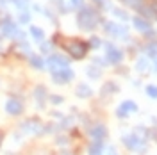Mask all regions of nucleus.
<instances>
[{
	"mask_svg": "<svg viewBox=\"0 0 157 155\" xmlns=\"http://www.w3.org/2000/svg\"><path fill=\"white\" fill-rule=\"evenodd\" d=\"M100 21L98 18V13L95 9H89V7H84L77 13V23L80 29L84 30H93L97 27V23Z\"/></svg>",
	"mask_w": 157,
	"mask_h": 155,
	"instance_id": "obj_1",
	"label": "nucleus"
},
{
	"mask_svg": "<svg viewBox=\"0 0 157 155\" xmlns=\"http://www.w3.org/2000/svg\"><path fill=\"white\" fill-rule=\"evenodd\" d=\"M121 143L130 152H143L147 148V137L139 136L137 132H132V134H127V136L121 137Z\"/></svg>",
	"mask_w": 157,
	"mask_h": 155,
	"instance_id": "obj_2",
	"label": "nucleus"
},
{
	"mask_svg": "<svg viewBox=\"0 0 157 155\" xmlns=\"http://www.w3.org/2000/svg\"><path fill=\"white\" fill-rule=\"evenodd\" d=\"M89 45L88 43H84V41H80V39H75V41H71L66 50H68V54L71 55L73 59H82L86 55V52H88Z\"/></svg>",
	"mask_w": 157,
	"mask_h": 155,
	"instance_id": "obj_3",
	"label": "nucleus"
},
{
	"mask_svg": "<svg viewBox=\"0 0 157 155\" xmlns=\"http://www.w3.org/2000/svg\"><path fill=\"white\" fill-rule=\"evenodd\" d=\"M45 64L50 68L52 73H56V71H59V70H63V68H68V59L63 57V55H56V54H54V55H50V57L47 59Z\"/></svg>",
	"mask_w": 157,
	"mask_h": 155,
	"instance_id": "obj_4",
	"label": "nucleus"
},
{
	"mask_svg": "<svg viewBox=\"0 0 157 155\" xmlns=\"http://www.w3.org/2000/svg\"><path fill=\"white\" fill-rule=\"evenodd\" d=\"M6 112H9L13 116H18L23 112V105H21V102H20L18 98H9L7 102H6Z\"/></svg>",
	"mask_w": 157,
	"mask_h": 155,
	"instance_id": "obj_5",
	"label": "nucleus"
},
{
	"mask_svg": "<svg viewBox=\"0 0 157 155\" xmlns=\"http://www.w3.org/2000/svg\"><path fill=\"white\" fill-rule=\"evenodd\" d=\"M137 111V105L134 104V102H130V100H127V102H123L121 105L118 107L116 111V116L118 118H127L130 112H136Z\"/></svg>",
	"mask_w": 157,
	"mask_h": 155,
	"instance_id": "obj_6",
	"label": "nucleus"
},
{
	"mask_svg": "<svg viewBox=\"0 0 157 155\" xmlns=\"http://www.w3.org/2000/svg\"><path fill=\"white\" fill-rule=\"evenodd\" d=\"M52 77L56 80V84H64V82H68V80L73 78V71L70 68H63L59 71H56V73H52Z\"/></svg>",
	"mask_w": 157,
	"mask_h": 155,
	"instance_id": "obj_7",
	"label": "nucleus"
},
{
	"mask_svg": "<svg viewBox=\"0 0 157 155\" xmlns=\"http://www.w3.org/2000/svg\"><path fill=\"white\" fill-rule=\"evenodd\" d=\"M104 152H105V145H104V141L93 139V141L89 143L88 155H104Z\"/></svg>",
	"mask_w": 157,
	"mask_h": 155,
	"instance_id": "obj_8",
	"label": "nucleus"
},
{
	"mask_svg": "<svg viewBox=\"0 0 157 155\" xmlns=\"http://www.w3.org/2000/svg\"><path fill=\"white\" fill-rule=\"evenodd\" d=\"M89 136L93 139H98V141H104L107 137V128L104 125H95L93 128H89Z\"/></svg>",
	"mask_w": 157,
	"mask_h": 155,
	"instance_id": "obj_9",
	"label": "nucleus"
},
{
	"mask_svg": "<svg viewBox=\"0 0 157 155\" xmlns=\"http://www.w3.org/2000/svg\"><path fill=\"white\" fill-rule=\"evenodd\" d=\"M121 59H123L121 50L114 48L113 45H107V61H109V62H120Z\"/></svg>",
	"mask_w": 157,
	"mask_h": 155,
	"instance_id": "obj_10",
	"label": "nucleus"
},
{
	"mask_svg": "<svg viewBox=\"0 0 157 155\" xmlns=\"http://www.w3.org/2000/svg\"><path fill=\"white\" fill-rule=\"evenodd\" d=\"M105 32L113 34V36H125L127 29L121 27V25H114V23H105Z\"/></svg>",
	"mask_w": 157,
	"mask_h": 155,
	"instance_id": "obj_11",
	"label": "nucleus"
},
{
	"mask_svg": "<svg viewBox=\"0 0 157 155\" xmlns=\"http://www.w3.org/2000/svg\"><path fill=\"white\" fill-rule=\"evenodd\" d=\"M0 30H2V34H4V36H13V34H14V32L18 30V27H16V25H14L13 21H9V20H7L6 23H2Z\"/></svg>",
	"mask_w": 157,
	"mask_h": 155,
	"instance_id": "obj_12",
	"label": "nucleus"
},
{
	"mask_svg": "<svg viewBox=\"0 0 157 155\" xmlns=\"http://www.w3.org/2000/svg\"><path fill=\"white\" fill-rule=\"evenodd\" d=\"M134 25H136L141 32H150V23H148L147 20L139 18V16H136V18H134Z\"/></svg>",
	"mask_w": 157,
	"mask_h": 155,
	"instance_id": "obj_13",
	"label": "nucleus"
},
{
	"mask_svg": "<svg viewBox=\"0 0 157 155\" xmlns=\"http://www.w3.org/2000/svg\"><path fill=\"white\" fill-rule=\"evenodd\" d=\"M75 93L80 98H88V96H91V87L86 86V84H78L77 89H75Z\"/></svg>",
	"mask_w": 157,
	"mask_h": 155,
	"instance_id": "obj_14",
	"label": "nucleus"
},
{
	"mask_svg": "<svg viewBox=\"0 0 157 155\" xmlns=\"http://www.w3.org/2000/svg\"><path fill=\"white\" fill-rule=\"evenodd\" d=\"M29 61H30V64H32L36 70H43V68H45V61L39 57V55H30Z\"/></svg>",
	"mask_w": 157,
	"mask_h": 155,
	"instance_id": "obj_15",
	"label": "nucleus"
},
{
	"mask_svg": "<svg viewBox=\"0 0 157 155\" xmlns=\"http://www.w3.org/2000/svg\"><path fill=\"white\" fill-rule=\"evenodd\" d=\"M30 36L36 39V41H43V36H45V34H43V30L38 29L36 25H30Z\"/></svg>",
	"mask_w": 157,
	"mask_h": 155,
	"instance_id": "obj_16",
	"label": "nucleus"
},
{
	"mask_svg": "<svg viewBox=\"0 0 157 155\" xmlns=\"http://www.w3.org/2000/svg\"><path fill=\"white\" fill-rule=\"evenodd\" d=\"M34 96H36V100H38V102H41V100L45 98V87H43V86L36 87V89H34Z\"/></svg>",
	"mask_w": 157,
	"mask_h": 155,
	"instance_id": "obj_17",
	"label": "nucleus"
},
{
	"mask_svg": "<svg viewBox=\"0 0 157 155\" xmlns=\"http://www.w3.org/2000/svg\"><path fill=\"white\" fill-rule=\"evenodd\" d=\"M147 95L150 98H157V86H147Z\"/></svg>",
	"mask_w": 157,
	"mask_h": 155,
	"instance_id": "obj_18",
	"label": "nucleus"
},
{
	"mask_svg": "<svg viewBox=\"0 0 157 155\" xmlns=\"http://www.w3.org/2000/svg\"><path fill=\"white\" fill-rule=\"evenodd\" d=\"M82 0H68V7L70 9H75V7H80Z\"/></svg>",
	"mask_w": 157,
	"mask_h": 155,
	"instance_id": "obj_19",
	"label": "nucleus"
},
{
	"mask_svg": "<svg viewBox=\"0 0 157 155\" xmlns=\"http://www.w3.org/2000/svg\"><path fill=\"white\" fill-rule=\"evenodd\" d=\"M147 66H148L147 59H139V62H137V68H139V71H145L143 68H147Z\"/></svg>",
	"mask_w": 157,
	"mask_h": 155,
	"instance_id": "obj_20",
	"label": "nucleus"
},
{
	"mask_svg": "<svg viewBox=\"0 0 157 155\" xmlns=\"http://www.w3.org/2000/svg\"><path fill=\"white\" fill-rule=\"evenodd\" d=\"M20 21H21V23H27V21H29V13H27V11H23V13H21Z\"/></svg>",
	"mask_w": 157,
	"mask_h": 155,
	"instance_id": "obj_21",
	"label": "nucleus"
},
{
	"mask_svg": "<svg viewBox=\"0 0 157 155\" xmlns=\"http://www.w3.org/2000/svg\"><path fill=\"white\" fill-rule=\"evenodd\" d=\"M89 47H93V48L100 47V39H98V38H93V39H91V43H89Z\"/></svg>",
	"mask_w": 157,
	"mask_h": 155,
	"instance_id": "obj_22",
	"label": "nucleus"
},
{
	"mask_svg": "<svg viewBox=\"0 0 157 155\" xmlns=\"http://www.w3.org/2000/svg\"><path fill=\"white\" fill-rule=\"evenodd\" d=\"M41 50H43V52H52V45H50V43H43V45H41Z\"/></svg>",
	"mask_w": 157,
	"mask_h": 155,
	"instance_id": "obj_23",
	"label": "nucleus"
},
{
	"mask_svg": "<svg viewBox=\"0 0 157 155\" xmlns=\"http://www.w3.org/2000/svg\"><path fill=\"white\" fill-rule=\"evenodd\" d=\"M95 4H98V6H102V7H107L109 6V0H93Z\"/></svg>",
	"mask_w": 157,
	"mask_h": 155,
	"instance_id": "obj_24",
	"label": "nucleus"
},
{
	"mask_svg": "<svg viewBox=\"0 0 157 155\" xmlns=\"http://www.w3.org/2000/svg\"><path fill=\"white\" fill-rule=\"evenodd\" d=\"M104 155H105V153H104ZM107 155H118V153H116V150H114L113 146H109V148H107Z\"/></svg>",
	"mask_w": 157,
	"mask_h": 155,
	"instance_id": "obj_25",
	"label": "nucleus"
},
{
	"mask_svg": "<svg viewBox=\"0 0 157 155\" xmlns=\"http://www.w3.org/2000/svg\"><path fill=\"white\" fill-rule=\"evenodd\" d=\"M61 102H63L61 96H52V104H61Z\"/></svg>",
	"mask_w": 157,
	"mask_h": 155,
	"instance_id": "obj_26",
	"label": "nucleus"
},
{
	"mask_svg": "<svg viewBox=\"0 0 157 155\" xmlns=\"http://www.w3.org/2000/svg\"><path fill=\"white\" fill-rule=\"evenodd\" d=\"M0 139H2V136H0Z\"/></svg>",
	"mask_w": 157,
	"mask_h": 155,
	"instance_id": "obj_27",
	"label": "nucleus"
}]
</instances>
